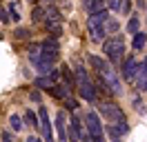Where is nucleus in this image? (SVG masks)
<instances>
[{
    "mask_svg": "<svg viewBox=\"0 0 147 142\" xmlns=\"http://www.w3.org/2000/svg\"><path fill=\"white\" fill-rule=\"evenodd\" d=\"M76 87H78V93H80V98H83V100H87V102H96V100H98V91H96V87H94L92 80L78 82Z\"/></svg>",
    "mask_w": 147,
    "mask_h": 142,
    "instance_id": "7",
    "label": "nucleus"
},
{
    "mask_svg": "<svg viewBox=\"0 0 147 142\" xmlns=\"http://www.w3.org/2000/svg\"><path fill=\"white\" fill-rule=\"evenodd\" d=\"M56 129H58V142H67V115H65V111L56 113Z\"/></svg>",
    "mask_w": 147,
    "mask_h": 142,
    "instance_id": "10",
    "label": "nucleus"
},
{
    "mask_svg": "<svg viewBox=\"0 0 147 142\" xmlns=\"http://www.w3.org/2000/svg\"><path fill=\"white\" fill-rule=\"evenodd\" d=\"M9 124H11L13 131H22V129H25V120H22L18 113H11L9 115Z\"/></svg>",
    "mask_w": 147,
    "mask_h": 142,
    "instance_id": "19",
    "label": "nucleus"
},
{
    "mask_svg": "<svg viewBox=\"0 0 147 142\" xmlns=\"http://www.w3.org/2000/svg\"><path fill=\"white\" fill-rule=\"evenodd\" d=\"M0 22H2V25L11 22V20H9V13H7V9L2 7V5H0Z\"/></svg>",
    "mask_w": 147,
    "mask_h": 142,
    "instance_id": "25",
    "label": "nucleus"
},
{
    "mask_svg": "<svg viewBox=\"0 0 147 142\" xmlns=\"http://www.w3.org/2000/svg\"><path fill=\"white\" fill-rule=\"evenodd\" d=\"M109 9L120 11V13H125V16H127L129 11H131V2H129V0H109Z\"/></svg>",
    "mask_w": 147,
    "mask_h": 142,
    "instance_id": "13",
    "label": "nucleus"
},
{
    "mask_svg": "<svg viewBox=\"0 0 147 142\" xmlns=\"http://www.w3.org/2000/svg\"><path fill=\"white\" fill-rule=\"evenodd\" d=\"M131 36H134V42H131V47H134L136 51L145 49V44H147V33H143V31H136V33H131Z\"/></svg>",
    "mask_w": 147,
    "mask_h": 142,
    "instance_id": "17",
    "label": "nucleus"
},
{
    "mask_svg": "<svg viewBox=\"0 0 147 142\" xmlns=\"http://www.w3.org/2000/svg\"><path fill=\"white\" fill-rule=\"evenodd\" d=\"M27 142H42L40 138H36V135H31V138H27Z\"/></svg>",
    "mask_w": 147,
    "mask_h": 142,
    "instance_id": "27",
    "label": "nucleus"
},
{
    "mask_svg": "<svg viewBox=\"0 0 147 142\" xmlns=\"http://www.w3.org/2000/svg\"><path fill=\"white\" fill-rule=\"evenodd\" d=\"M98 78L102 80V84L107 87V93H114V96H120L123 93V87H120V80L116 76V71L111 69L109 64L105 67L102 71H98Z\"/></svg>",
    "mask_w": 147,
    "mask_h": 142,
    "instance_id": "3",
    "label": "nucleus"
},
{
    "mask_svg": "<svg viewBox=\"0 0 147 142\" xmlns=\"http://www.w3.org/2000/svg\"><path fill=\"white\" fill-rule=\"evenodd\" d=\"M7 13H9V20H13V22H20V13H18L16 2H11L9 7H7Z\"/></svg>",
    "mask_w": 147,
    "mask_h": 142,
    "instance_id": "23",
    "label": "nucleus"
},
{
    "mask_svg": "<svg viewBox=\"0 0 147 142\" xmlns=\"http://www.w3.org/2000/svg\"><path fill=\"white\" fill-rule=\"evenodd\" d=\"M38 53H40L42 60L56 64V60H58V42H56V38H47V40H42V42L38 44Z\"/></svg>",
    "mask_w": 147,
    "mask_h": 142,
    "instance_id": "5",
    "label": "nucleus"
},
{
    "mask_svg": "<svg viewBox=\"0 0 147 142\" xmlns=\"http://www.w3.org/2000/svg\"><path fill=\"white\" fill-rule=\"evenodd\" d=\"M98 109H100L105 122H123V120H127L125 111H123L116 102H100V104H98Z\"/></svg>",
    "mask_w": 147,
    "mask_h": 142,
    "instance_id": "4",
    "label": "nucleus"
},
{
    "mask_svg": "<svg viewBox=\"0 0 147 142\" xmlns=\"http://www.w3.org/2000/svg\"><path fill=\"white\" fill-rule=\"evenodd\" d=\"M102 53L107 56L111 64H118L123 53H125V38L118 33H111L107 40H102Z\"/></svg>",
    "mask_w": 147,
    "mask_h": 142,
    "instance_id": "1",
    "label": "nucleus"
},
{
    "mask_svg": "<svg viewBox=\"0 0 147 142\" xmlns=\"http://www.w3.org/2000/svg\"><path fill=\"white\" fill-rule=\"evenodd\" d=\"M31 100H34V102H40V93H38V91H31Z\"/></svg>",
    "mask_w": 147,
    "mask_h": 142,
    "instance_id": "26",
    "label": "nucleus"
},
{
    "mask_svg": "<svg viewBox=\"0 0 147 142\" xmlns=\"http://www.w3.org/2000/svg\"><path fill=\"white\" fill-rule=\"evenodd\" d=\"M107 131H109L111 138H123L125 133L129 131V127H127V120H123V122H107Z\"/></svg>",
    "mask_w": 147,
    "mask_h": 142,
    "instance_id": "11",
    "label": "nucleus"
},
{
    "mask_svg": "<svg viewBox=\"0 0 147 142\" xmlns=\"http://www.w3.org/2000/svg\"><path fill=\"white\" fill-rule=\"evenodd\" d=\"M22 120H25V122H27L29 127H34V129H38V115L34 113L31 109H29V111H25V118H22Z\"/></svg>",
    "mask_w": 147,
    "mask_h": 142,
    "instance_id": "20",
    "label": "nucleus"
},
{
    "mask_svg": "<svg viewBox=\"0 0 147 142\" xmlns=\"http://www.w3.org/2000/svg\"><path fill=\"white\" fill-rule=\"evenodd\" d=\"M38 129L42 131L47 142H54V135H51V120H49V111L47 107H38Z\"/></svg>",
    "mask_w": 147,
    "mask_h": 142,
    "instance_id": "6",
    "label": "nucleus"
},
{
    "mask_svg": "<svg viewBox=\"0 0 147 142\" xmlns=\"http://www.w3.org/2000/svg\"><path fill=\"white\" fill-rule=\"evenodd\" d=\"M109 16V11L107 9H102V11H96V13H89V20H87V25L89 27H96V25H100L105 18Z\"/></svg>",
    "mask_w": 147,
    "mask_h": 142,
    "instance_id": "16",
    "label": "nucleus"
},
{
    "mask_svg": "<svg viewBox=\"0 0 147 142\" xmlns=\"http://www.w3.org/2000/svg\"><path fill=\"white\" fill-rule=\"evenodd\" d=\"M87 62L92 64V69L96 71V73H98V71H102V69H105V67H107V62L102 60V58H98V56H92V53L87 56Z\"/></svg>",
    "mask_w": 147,
    "mask_h": 142,
    "instance_id": "18",
    "label": "nucleus"
},
{
    "mask_svg": "<svg viewBox=\"0 0 147 142\" xmlns=\"http://www.w3.org/2000/svg\"><path fill=\"white\" fill-rule=\"evenodd\" d=\"M102 31H105V36H111V33H116V31H118V20H116V18H111V16H107L105 18V20H102Z\"/></svg>",
    "mask_w": 147,
    "mask_h": 142,
    "instance_id": "12",
    "label": "nucleus"
},
{
    "mask_svg": "<svg viewBox=\"0 0 147 142\" xmlns=\"http://www.w3.org/2000/svg\"><path fill=\"white\" fill-rule=\"evenodd\" d=\"M31 20L34 22H42L45 20V7H34V11H31Z\"/></svg>",
    "mask_w": 147,
    "mask_h": 142,
    "instance_id": "21",
    "label": "nucleus"
},
{
    "mask_svg": "<svg viewBox=\"0 0 147 142\" xmlns=\"http://www.w3.org/2000/svg\"><path fill=\"white\" fill-rule=\"evenodd\" d=\"M136 69H138V60L134 58V56H129L127 60L123 62V80H127V82H134Z\"/></svg>",
    "mask_w": 147,
    "mask_h": 142,
    "instance_id": "9",
    "label": "nucleus"
},
{
    "mask_svg": "<svg viewBox=\"0 0 147 142\" xmlns=\"http://www.w3.org/2000/svg\"><path fill=\"white\" fill-rule=\"evenodd\" d=\"M13 36H16L18 40H25V38H27V36H29V31H27V29H22V27H18V29L13 31Z\"/></svg>",
    "mask_w": 147,
    "mask_h": 142,
    "instance_id": "24",
    "label": "nucleus"
},
{
    "mask_svg": "<svg viewBox=\"0 0 147 142\" xmlns=\"http://www.w3.org/2000/svg\"><path fill=\"white\" fill-rule=\"evenodd\" d=\"M136 31H140V20L136 16H131L127 22V33H136Z\"/></svg>",
    "mask_w": 147,
    "mask_h": 142,
    "instance_id": "22",
    "label": "nucleus"
},
{
    "mask_svg": "<svg viewBox=\"0 0 147 142\" xmlns=\"http://www.w3.org/2000/svg\"><path fill=\"white\" fill-rule=\"evenodd\" d=\"M105 9V0H85V11L87 13H96Z\"/></svg>",
    "mask_w": 147,
    "mask_h": 142,
    "instance_id": "15",
    "label": "nucleus"
},
{
    "mask_svg": "<svg viewBox=\"0 0 147 142\" xmlns=\"http://www.w3.org/2000/svg\"><path fill=\"white\" fill-rule=\"evenodd\" d=\"M134 84H136L138 91H147V60L138 62L136 76H134Z\"/></svg>",
    "mask_w": 147,
    "mask_h": 142,
    "instance_id": "8",
    "label": "nucleus"
},
{
    "mask_svg": "<svg viewBox=\"0 0 147 142\" xmlns=\"http://www.w3.org/2000/svg\"><path fill=\"white\" fill-rule=\"evenodd\" d=\"M85 129L89 133L92 142H102L105 140V129H102V122L96 111H87L85 113Z\"/></svg>",
    "mask_w": 147,
    "mask_h": 142,
    "instance_id": "2",
    "label": "nucleus"
},
{
    "mask_svg": "<svg viewBox=\"0 0 147 142\" xmlns=\"http://www.w3.org/2000/svg\"><path fill=\"white\" fill-rule=\"evenodd\" d=\"M36 87L38 89H47V91H49V89L56 87V80L51 78V76H38V78H36Z\"/></svg>",
    "mask_w": 147,
    "mask_h": 142,
    "instance_id": "14",
    "label": "nucleus"
}]
</instances>
